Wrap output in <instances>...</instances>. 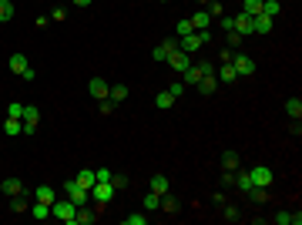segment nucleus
Masks as SVG:
<instances>
[{
	"instance_id": "nucleus-1",
	"label": "nucleus",
	"mask_w": 302,
	"mask_h": 225,
	"mask_svg": "<svg viewBox=\"0 0 302 225\" xmlns=\"http://www.w3.org/2000/svg\"><path fill=\"white\" fill-rule=\"evenodd\" d=\"M64 198H71V202H74V205L81 208V205H88V198H91V192H88V188L81 185L77 178H71V182H64Z\"/></svg>"
},
{
	"instance_id": "nucleus-2",
	"label": "nucleus",
	"mask_w": 302,
	"mask_h": 225,
	"mask_svg": "<svg viewBox=\"0 0 302 225\" xmlns=\"http://www.w3.org/2000/svg\"><path fill=\"white\" fill-rule=\"evenodd\" d=\"M74 212H77V205L71 198H60V202L54 198V205H51V215L60 219V222H67V225H74Z\"/></svg>"
},
{
	"instance_id": "nucleus-3",
	"label": "nucleus",
	"mask_w": 302,
	"mask_h": 225,
	"mask_svg": "<svg viewBox=\"0 0 302 225\" xmlns=\"http://www.w3.org/2000/svg\"><path fill=\"white\" fill-rule=\"evenodd\" d=\"M228 64L235 67L239 81H242V77H252V74H255V61H252L248 54H232V61H228Z\"/></svg>"
},
{
	"instance_id": "nucleus-4",
	"label": "nucleus",
	"mask_w": 302,
	"mask_h": 225,
	"mask_svg": "<svg viewBox=\"0 0 302 225\" xmlns=\"http://www.w3.org/2000/svg\"><path fill=\"white\" fill-rule=\"evenodd\" d=\"M20 125H24V134H34L40 125V108L34 104H24V118H20Z\"/></svg>"
},
{
	"instance_id": "nucleus-5",
	"label": "nucleus",
	"mask_w": 302,
	"mask_h": 225,
	"mask_svg": "<svg viewBox=\"0 0 302 225\" xmlns=\"http://www.w3.org/2000/svg\"><path fill=\"white\" fill-rule=\"evenodd\" d=\"M7 64H10V71H14V74H20L24 81H34V67L27 64V57H24V54H10V61H7Z\"/></svg>"
},
{
	"instance_id": "nucleus-6",
	"label": "nucleus",
	"mask_w": 302,
	"mask_h": 225,
	"mask_svg": "<svg viewBox=\"0 0 302 225\" xmlns=\"http://www.w3.org/2000/svg\"><path fill=\"white\" fill-rule=\"evenodd\" d=\"M91 198H94L97 205H108L114 198V185L111 182H94V185H91Z\"/></svg>"
},
{
	"instance_id": "nucleus-7",
	"label": "nucleus",
	"mask_w": 302,
	"mask_h": 225,
	"mask_svg": "<svg viewBox=\"0 0 302 225\" xmlns=\"http://www.w3.org/2000/svg\"><path fill=\"white\" fill-rule=\"evenodd\" d=\"M168 64H171V71H178V74H185V71H188V67H191V54H185V51L178 47V51H171V54H168Z\"/></svg>"
},
{
	"instance_id": "nucleus-8",
	"label": "nucleus",
	"mask_w": 302,
	"mask_h": 225,
	"mask_svg": "<svg viewBox=\"0 0 302 225\" xmlns=\"http://www.w3.org/2000/svg\"><path fill=\"white\" fill-rule=\"evenodd\" d=\"M248 178H252V185H259V188L272 185V171L265 168V165H252V168H248Z\"/></svg>"
},
{
	"instance_id": "nucleus-9",
	"label": "nucleus",
	"mask_w": 302,
	"mask_h": 225,
	"mask_svg": "<svg viewBox=\"0 0 302 225\" xmlns=\"http://www.w3.org/2000/svg\"><path fill=\"white\" fill-rule=\"evenodd\" d=\"M178 47H181L185 54H195V51H202L205 44H202V37H198V31H191V34H185V37H178Z\"/></svg>"
},
{
	"instance_id": "nucleus-10",
	"label": "nucleus",
	"mask_w": 302,
	"mask_h": 225,
	"mask_svg": "<svg viewBox=\"0 0 302 225\" xmlns=\"http://www.w3.org/2000/svg\"><path fill=\"white\" fill-rule=\"evenodd\" d=\"M171 51H178V37H168V40H161V44H158V47L151 51V57H154V61L161 64V61H168V54H171Z\"/></svg>"
},
{
	"instance_id": "nucleus-11",
	"label": "nucleus",
	"mask_w": 302,
	"mask_h": 225,
	"mask_svg": "<svg viewBox=\"0 0 302 225\" xmlns=\"http://www.w3.org/2000/svg\"><path fill=\"white\" fill-rule=\"evenodd\" d=\"M88 91H91V97H97V101H101V97H108L111 84H108L104 77H91V81H88Z\"/></svg>"
},
{
	"instance_id": "nucleus-12",
	"label": "nucleus",
	"mask_w": 302,
	"mask_h": 225,
	"mask_svg": "<svg viewBox=\"0 0 302 225\" xmlns=\"http://www.w3.org/2000/svg\"><path fill=\"white\" fill-rule=\"evenodd\" d=\"M20 192H24V182H20V178H3V182H0V195H10V198H14Z\"/></svg>"
},
{
	"instance_id": "nucleus-13",
	"label": "nucleus",
	"mask_w": 302,
	"mask_h": 225,
	"mask_svg": "<svg viewBox=\"0 0 302 225\" xmlns=\"http://www.w3.org/2000/svg\"><path fill=\"white\" fill-rule=\"evenodd\" d=\"M272 20H275V17L255 14V17H252V34H269V31H272Z\"/></svg>"
},
{
	"instance_id": "nucleus-14",
	"label": "nucleus",
	"mask_w": 302,
	"mask_h": 225,
	"mask_svg": "<svg viewBox=\"0 0 302 225\" xmlns=\"http://www.w3.org/2000/svg\"><path fill=\"white\" fill-rule=\"evenodd\" d=\"M158 208H161L165 215H178V208H181V205H178V198H175L171 192H165V195H161V205H158Z\"/></svg>"
},
{
	"instance_id": "nucleus-15",
	"label": "nucleus",
	"mask_w": 302,
	"mask_h": 225,
	"mask_svg": "<svg viewBox=\"0 0 302 225\" xmlns=\"http://www.w3.org/2000/svg\"><path fill=\"white\" fill-rule=\"evenodd\" d=\"M34 202L54 205V188H51V185H37V188H34Z\"/></svg>"
},
{
	"instance_id": "nucleus-16",
	"label": "nucleus",
	"mask_w": 302,
	"mask_h": 225,
	"mask_svg": "<svg viewBox=\"0 0 302 225\" xmlns=\"http://www.w3.org/2000/svg\"><path fill=\"white\" fill-rule=\"evenodd\" d=\"M195 88H198L202 94H215V88H218V77H215V71H211V74H205L198 84H195Z\"/></svg>"
},
{
	"instance_id": "nucleus-17",
	"label": "nucleus",
	"mask_w": 302,
	"mask_h": 225,
	"mask_svg": "<svg viewBox=\"0 0 302 225\" xmlns=\"http://www.w3.org/2000/svg\"><path fill=\"white\" fill-rule=\"evenodd\" d=\"M285 114H289L292 121H299L302 118V97H289V101H285Z\"/></svg>"
},
{
	"instance_id": "nucleus-18",
	"label": "nucleus",
	"mask_w": 302,
	"mask_h": 225,
	"mask_svg": "<svg viewBox=\"0 0 302 225\" xmlns=\"http://www.w3.org/2000/svg\"><path fill=\"white\" fill-rule=\"evenodd\" d=\"M232 20H235V31H239L242 37L252 34V17H248V14H239V17H232Z\"/></svg>"
},
{
	"instance_id": "nucleus-19",
	"label": "nucleus",
	"mask_w": 302,
	"mask_h": 225,
	"mask_svg": "<svg viewBox=\"0 0 302 225\" xmlns=\"http://www.w3.org/2000/svg\"><path fill=\"white\" fill-rule=\"evenodd\" d=\"M91 222H97V212H88V208L81 205L74 212V225H91Z\"/></svg>"
},
{
	"instance_id": "nucleus-20",
	"label": "nucleus",
	"mask_w": 302,
	"mask_h": 225,
	"mask_svg": "<svg viewBox=\"0 0 302 225\" xmlns=\"http://www.w3.org/2000/svg\"><path fill=\"white\" fill-rule=\"evenodd\" d=\"M188 20H191V27H195V31H208V27H211L208 10H198V14H195V17H188Z\"/></svg>"
},
{
	"instance_id": "nucleus-21",
	"label": "nucleus",
	"mask_w": 302,
	"mask_h": 225,
	"mask_svg": "<svg viewBox=\"0 0 302 225\" xmlns=\"http://www.w3.org/2000/svg\"><path fill=\"white\" fill-rule=\"evenodd\" d=\"M222 165H225V171H235L242 165V155H239V151H225V155H222Z\"/></svg>"
},
{
	"instance_id": "nucleus-22",
	"label": "nucleus",
	"mask_w": 302,
	"mask_h": 225,
	"mask_svg": "<svg viewBox=\"0 0 302 225\" xmlns=\"http://www.w3.org/2000/svg\"><path fill=\"white\" fill-rule=\"evenodd\" d=\"M148 188L154 192V195H165V192H171V185H168V178H165V175H154Z\"/></svg>"
},
{
	"instance_id": "nucleus-23",
	"label": "nucleus",
	"mask_w": 302,
	"mask_h": 225,
	"mask_svg": "<svg viewBox=\"0 0 302 225\" xmlns=\"http://www.w3.org/2000/svg\"><path fill=\"white\" fill-rule=\"evenodd\" d=\"M248 198H252V202H255V205H262V202H269V188H259V185H252L245 192Z\"/></svg>"
},
{
	"instance_id": "nucleus-24",
	"label": "nucleus",
	"mask_w": 302,
	"mask_h": 225,
	"mask_svg": "<svg viewBox=\"0 0 302 225\" xmlns=\"http://www.w3.org/2000/svg\"><path fill=\"white\" fill-rule=\"evenodd\" d=\"M108 97H111L114 104H121V101L128 97V84H111V91H108Z\"/></svg>"
},
{
	"instance_id": "nucleus-25",
	"label": "nucleus",
	"mask_w": 302,
	"mask_h": 225,
	"mask_svg": "<svg viewBox=\"0 0 302 225\" xmlns=\"http://www.w3.org/2000/svg\"><path fill=\"white\" fill-rule=\"evenodd\" d=\"M30 215H34L37 222H44V219H51V205H44V202H34V205H30Z\"/></svg>"
},
{
	"instance_id": "nucleus-26",
	"label": "nucleus",
	"mask_w": 302,
	"mask_h": 225,
	"mask_svg": "<svg viewBox=\"0 0 302 225\" xmlns=\"http://www.w3.org/2000/svg\"><path fill=\"white\" fill-rule=\"evenodd\" d=\"M77 182H81V185H84V188H88V192H91V185H94V182H97L94 168H81V175H77Z\"/></svg>"
},
{
	"instance_id": "nucleus-27",
	"label": "nucleus",
	"mask_w": 302,
	"mask_h": 225,
	"mask_svg": "<svg viewBox=\"0 0 302 225\" xmlns=\"http://www.w3.org/2000/svg\"><path fill=\"white\" fill-rule=\"evenodd\" d=\"M279 10H282L279 0H262V14L265 17H279Z\"/></svg>"
},
{
	"instance_id": "nucleus-28",
	"label": "nucleus",
	"mask_w": 302,
	"mask_h": 225,
	"mask_svg": "<svg viewBox=\"0 0 302 225\" xmlns=\"http://www.w3.org/2000/svg\"><path fill=\"white\" fill-rule=\"evenodd\" d=\"M218 81H225V84H232V81H239V74H235V67H232V64H222V67H218Z\"/></svg>"
},
{
	"instance_id": "nucleus-29",
	"label": "nucleus",
	"mask_w": 302,
	"mask_h": 225,
	"mask_svg": "<svg viewBox=\"0 0 302 225\" xmlns=\"http://www.w3.org/2000/svg\"><path fill=\"white\" fill-rule=\"evenodd\" d=\"M235 188H242V192H248L252 188V178H248V168L245 171H235V182H232Z\"/></svg>"
},
{
	"instance_id": "nucleus-30",
	"label": "nucleus",
	"mask_w": 302,
	"mask_h": 225,
	"mask_svg": "<svg viewBox=\"0 0 302 225\" xmlns=\"http://www.w3.org/2000/svg\"><path fill=\"white\" fill-rule=\"evenodd\" d=\"M3 131H7V134H24V125H20V118H7V121H3Z\"/></svg>"
},
{
	"instance_id": "nucleus-31",
	"label": "nucleus",
	"mask_w": 302,
	"mask_h": 225,
	"mask_svg": "<svg viewBox=\"0 0 302 225\" xmlns=\"http://www.w3.org/2000/svg\"><path fill=\"white\" fill-rule=\"evenodd\" d=\"M242 14H248V17L262 14V0H245V3H242Z\"/></svg>"
},
{
	"instance_id": "nucleus-32",
	"label": "nucleus",
	"mask_w": 302,
	"mask_h": 225,
	"mask_svg": "<svg viewBox=\"0 0 302 225\" xmlns=\"http://www.w3.org/2000/svg\"><path fill=\"white\" fill-rule=\"evenodd\" d=\"M10 17H14V3H10V0H0V24H7Z\"/></svg>"
},
{
	"instance_id": "nucleus-33",
	"label": "nucleus",
	"mask_w": 302,
	"mask_h": 225,
	"mask_svg": "<svg viewBox=\"0 0 302 225\" xmlns=\"http://www.w3.org/2000/svg\"><path fill=\"white\" fill-rule=\"evenodd\" d=\"M10 212H17V215H24V212H30V205H27V198H20V195H14V202H10Z\"/></svg>"
},
{
	"instance_id": "nucleus-34",
	"label": "nucleus",
	"mask_w": 302,
	"mask_h": 225,
	"mask_svg": "<svg viewBox=\"0 0 302 225\" xmlns=\"http://www.w3.org/2000/svg\"><path fill=\"white\" fill-rule=\"evenodd\" d=\"M154 104H158V108H171V104H175V97L168 94V88H165V91H158V97H154Z\"/></svg>"
},
{
	"instance_id": "nucleus-35",
	"label": "nucleus",
	"mask_w": 302,
	"mask_h": 225,
	"mask_svg": "<svg viewBox=\"0 0 302 225\" xmlns=\"http://www.w3.org/2000/svg\"><path fill=\"white\" fill-rule=\"evenodd\" d=\"M158 205H161V195L148 192V195H145V208H148V212H158Z\"/></svg>"
},
{
	"instance_id": "nucleus-36",
	"label": "nucleus",
	"mask_w": 302,
	"mask_h": 225,
	"mask_svg": "<svg viewBox=\"0 0 302 225\" xmlns=\"http://www.w3.org/2000/svg\"><path fill=\"white\" fill-rule=\"evenodd\" d=\"M205 10H208V17H211V20H218V17H222V3H218V0H208V3H205Z\"/></svg>"
},
{
	"instance_id": "nucleus-37",
	"label": "nucleus",
	"mask_w": 302,
	"mask_h": 225,
	"mask_svg": "<svg viewBox=\"0 0 302 225\" xmlns=\"http://www.w3.org/2000/svg\"><path fill=\"white\" fill-rule=\"evenodd\" d=\"M168 94L175 97V101H178V97L185 94V81H171V84H168Z\"/></svg>"
},
{
	"instance_id": "nucleus-38",
	"label": "nucleus",
	"mask_w": 302,
	"mask_h": 225,
	"mask_svg": "<svg viewBox=\"0 0 302 225\" xmlns=\"http://www.w3.org/2000/svg\"><path fill=\"white\" fill-rule=\"evenodd\" d=\"M175 31H178V37H185V34H191V31H195V27H191V20L185 17V20H178V24H175Z\"/></svg>"
},
{
	"instance_id": "nucleus-39",
	"label": "nucleus",
	"mask_w": 302,
	"mask_h": 225,
	"mask_svg": "<svg viewBox=\"0 0 302 225\" xmlns=\"http://www.w3.org/2000/svg\"><path fill=\"white\" fill-rule=\"evenodd\" d=\"M114 108H118V104H114L111 97H101V101H97V111H101V114H111Z\"/></svg>"
},
{
	"instance_id": "nucleus-40",
	"label": "nucleus",
	"mask_w": 302,
	"mask_h": 225,
	"mask_svg": "<svg viewBox=\"0 0 302 225\" xmlns=\"http://www.w3.org/2000/svg\"><path fill=\"white\" fill-rule=\"evenodd\" d=\"M7 118H24V104H20V101L7 104Z\"/></svg>"
},
{
	"instance_id": "nucleus-41",
	"label": "nucleus",
	"mask_w": 302,
	"mask_h": 225,
	"mask_svg": "<svg viewBox=\"0 0 302 225\" xmlns=\"http://www.w3.org/2000/svg\"><path fill=\"white\" fill-rule=\"evenodd\" d=\"M222 219H225V222H239L242 215H239V208H235V205H225V215H222Z\"/></svg>"
},
{
	"instance_id": "nucleus-42",
	"label": "nucleus",
	"mask_w": 302,
	"mask_h": 225,
	"mask_svg": "<svg viewBox=\"0 0 302 225\" xmlns=\"http://www.w3.org/2000/svg\"><path fill=\"white\" fill-rule=\"evenodd\" d=\"M225 34H228V47L235 51V47L242 44V34H239V31H225Z\"/></svg>"
},
{
	"instance_id": "nucleus-43",
	"label": "nucleus",
	"mask_w": 302,
	"mask_h": 225,
	"mask_svg": "<svg viewBox=\"0 0 302 225\" xmlns=\"http://www.w3.org/2000/svg\"><path fill=\"white\" fill-rule=\"evenodd\" d=\"M111 185H114V192H118V188H128V175H111Z\"/></svg>"
},
{
	"instance_id": "nucleus-44",
	"label": "nucleus",
	"mask_w": 302,
	"mask_h": 225,
	"mask_svg": "<svg viewBox=\"0 0 302 225\" xmlns=\"http://www.w3.org/2000/svg\"><path fill=\"white\" fill-rule=\"evenodd\" d=\"M148 215H124V225H145Z\"/></svg>"
},
{
	"instance_id": "nucleus-45",
	"label": "nucleus",
	"mask_w": 302,
	"mask_h": 225,
	"mask_svg": "<svg viewBox=\"0 0 302 225\" xmlns=\"http://www.w3.org/2000/svg\"><path fill=\"white\" fill-rule=\"evenodd\" d=\"M218 27H225V31H235V20L222 14V17H218Z\"/></svg>"
},
{
	"instance_id": "nucleus-46",
	"label": "nucleus",
	"mask_w": 302,
	"mask_h": 225,
	"mask_svg": "<svg viewBox=\"0 0 302 225\" xmlns=\"http://www.w3.org/2000/svg\"><path fill=\"white\" fill-rule=\"evenodd\" d=\"M64 17H67V10H64V7H54V14H51V20H57V24H60Z\"/></svg>"
},
{
	"instance_id": "nucleus-47",
	"label": "nucleus",
	"mask_w": 302,
	"mask_h": 225,
	"mask_svg": "<svg viewBox=\"0 0 302 225\" xmlns=\"http://www.w3.org/2000/svg\"><path fill=\"white\" fill-rule=\"evenodd\" d=\"M94 175H97V182H111V171H108V168H97Z\"/></svg>"
},
{
	"instance_id": "nucleus-48",
	"label": "nucleus",
	"mask_w": 302,
	"mask_h": 225,
	"mask_svg": "<svg viewBox=\"0 0 302 225\" xmlns=\"http://www.w3.org/2000/svg\"><path fill=\"white\" fill-rule=\"evenodd\" d=\"M71 3H74V7H91L94 0H71Z\"/></svg>"
},
{
	"instance_id": "nucleus-49",
	"label": "nucleus",
	"mask_w": 302,
	"mask_h": 225,
	"mask_svg": "<svg viewBox=\"0 0 302 225\" xmlns=\"http://www.w3.org/2000/svg\"><path fill=\"white\" fill-rule=\"evenodd\" d=\"M161 3H168V0H161Z\"/></svg>"
}]
</instances>
